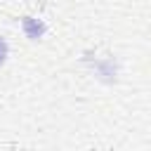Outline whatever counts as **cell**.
Instances as JSON below:
<instances>
[{
	"label": "cell",
	"mask_w": 151,
	"mask_h": 151,
	"mask_svg": "<svg viewBox=\"0 0 151 151\" xmlns=\"http://www.w3.org/2000/svg\"><path fill=\"white\" fill-rule=\"evenodd\" d=\"M5 57H7V42L0 38V64L5 61Z\"/></svg>",
	"instance_id": "obj_1"
}]
</instances>
